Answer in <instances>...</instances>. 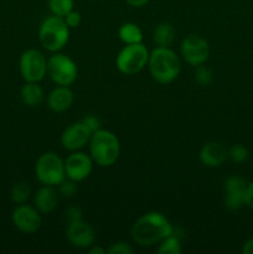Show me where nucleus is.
<instances>
[{
  "instance_id": "obj_31",
  "label": "nucleus",
  "mask_w": 253,
  "mask_h": 254,
  "mask_svg": "<svg viewBox=\"0 0 253 254\" xmlns=\"http://www.w3.org/2000/svg\"><path fill=\"white\" fill-rule=\"evenodd\" d=\"M246 206L253 211V181L248 183L247 191H246Z\"/></svg>"
},
{
  "instance_id": "obj_32",
  "label": "nucleus",
  "mask_w": 253,
  "mask_h": 254,
  "mask_svg": "<svg viewBox=\"0 0 253 254\" xmlns=\"http://www.w3.org/2000/svg\"><path fill=\"white\" fill-rule=\"evenodd\" d=\"M242 253L243 254H253V237L250 238L245 242L242 247Z\"/></svg>"
},
{
  "instance_id": "obj_2",
  "label": "nucleus",
  "mask_w": 253,
  "mask_h": 254,
  "mask_svg": "<svg viewBox=\"0 0 253 254\" xmlns=\"http://www.w3.org/2000/svg\"><path fill=\"white\" fill-rule=\"evenodd\" d=\"M148 67L154 81L160 84H169L180 74L181 60L170 47L156 46L149 55Z\"/></svg>"
},
{
  "instance_id": "obj_19",
  "label": "nucleus",
  "mask_w": 253,
  "mask_h": 254,
  "mask_svg": "<svg viewBox=\"0 0 253 254\" xmlns=\"http://www.w3.org/2000/svg\"><path fill=\"white\" fill-rule=\"evenodd\" d=\"M174 39H175V30L170 22L163 21L156 25L153 32V40L156 46L170 47Z\"/></svg>"
},
{
  "instance_id": "obj_30",
  "label": "nucleus",
  "mask_w": 253,
  "mask_h": 254,
  "mask_svg": "<svg viewBox=\"0 0 253 254\" xmlns=\"http://www.w3.org/2000/svg\"><path fill=\"white\" fill-rule=\"evenodd\" d=\"M64 217H66L67 222H71V221L83 218V212L78 206H69L64 211Z\"/></svg>"
},
{
  "instance_id": "obj_25",
  "label": "nucleus",
  "mask_w": 253,
  "mask_h": 254,
  "mask_svg": "<svg viewBox=\"0 0 253 254\" xmlns=\"http://www.w3.org/2000/svg\"><path fill=\"white\" fill-rule=\"evenodd\" d=\"M248 149L242 144H235L228 149V159L232 163L242 164L248 159Z\"/></svg>"
},
{
  "instance_id": "obj_15",
  "label": "nucleus",
  "mask_w": 253,
  "mask_h": 254,
  "mask_svg": "<svg viewBox=\"0 0 253 254\" xmlns=\"http://www.w3.org/2000/svg\"><path fill=\"white\" fill-rule=\"evenodd\" d=\"M198 159L206 168H218L228 159V149L220 141H208L200 149Z\"/></svg>"
},
{
  "instance_id": "obj_8",
  "label": "nucleus",
  "mask_w": 253,
  "mask_h": 254,
  "mask_svg": "<svg viewBox=\"0 0 253 254\" xmlns=\"http://www.w3.org/2000/svg\"><path fill=\"white\" fill-rule=\"evenodd\" d=\"M19 71L25 82H37L47 74V59L40 50L29 49L19 60Z\"/></svg>"
},
{
  "instance_id": "obj_16",
  "label": "nucleus",
  "mask_w": 253,
  "mask_h": 254,
  "mask_svg": "<svg viewBox=\"0 0 253 254\" xmlns=\"http://www.w3.org/2000/svg\"><path fill=\"white\" fill-rule=\"evenodd\" d=\"M60 195L55 186L42 185L34 195V206L40 213H51L59 205Z\"/></svg>"
},
{
  "instance_id": "obj_20",
  "label": "nucleus",
  "mask_w": 253,
  "mask_h": 254,
  "mask_svg": "<svg viewBox=\"0 0 253 254\" xmlns=\"http://www.w3.org/2000/svg\"><path fill=\"white\" fill-rule=\"evenodd\" d=\"M118 36L124 45L143 42V31L135 22H124L119 26Z\"/></svg>"
},
{
  "instance_id": "obj_13",
  "label": "nucleus",
  "mask_w": 253,
  "mask_h": 254,
  "mask_svg": "<svg viewBox=\"0 0 253 254\" xmlns=\"http://www.w3.org/2000/svg\"><path fill=\"white\" fill-rule=\"evenodd\" d=\"M91 136L92 131L87 128L83 122L78 121L76 123H72L62 131L60 141L66 150L77 151L81 150L89 143Z\"/></svg>"
},
{
  "instance_id": "obj_29",
  "label": "nucleus",
  "mask_w": 253,
  "mask_h": 254,
  "mask_svg": "<svg viewBox=\"0 0 253 254\" xmlns=\"http://www.w3.org/2000/svg\"><path fill=\"white\" fill-rule=\"evenodd\" d=\"M81 121L86 124L87 128H88L92 133L98 130V129H101V121H99L96 116H93V114H86Z\"/></svg>"
},
{
  "instance_id": "obj_11",
  "label": "nucleus",
  "mask_w": 253,
  "mask_h": 254,
  "mask_svg": "<svg viewBox=\"0 0 253 254\" xmlns=\"http://www.w3.org/2000/svg\"><path fill=\"white\" fill-rule=\"evenodd\" d=\"M66 238L73 247L88 250L96 242V232L88 222H86L83 218H79L67 222Z\"/></svg>"
},
{
  "instance_id": "obj_27",
  "label": "nucleus",
  "mask_w": 253,
  "mask_h": 254,
  "mask_svg": "<svg viewBox=\"0 0 253 254\" xmlns=\"http://www.w3.org/2000/svg\"><path fill=\"white\" fill-rule=\"evenodd\" d=\"M133 247L128 242H116L107 250L108 254H131Z\"/></svg>"
},
{
  "instance_id": "obj_14",
  "label": "nucleus",
  "mask_w": 253,
  "mask_h": 254,
  "mask_svg": "<svg viewBox=\"0 0 253 254\" xmlns=\"http://www.w3.org/2000/svg\"><path fill=\"white\" fill-rule=\"evenodd\" d=\"M248 183L237 175L230 176L225 181V207L238 211L246 206V191Z\"/></svg>"
},
{
  "instance_id": "obj_28",
  "label": "nucleus",
  "mask_w": 253,
  "mask_h": 254,
  "mask_svg": "<svg viewBox=\"0 0 253 254\" xmlns=\"http://www.w3.org/2000/svg\"><path fill=\"white\" fill-rule=\"evenodd\" d=\"M64 22L67 24V26L69 29H74V27H78L81 25L82 21V16L78 11H74V10H71L66 16L63 17Z\"/></svg>"
},
{
  "instance_id": "obj_7",
  "label": "nucleus",
  "mask_w": 253,
  "mask_h": 254,
  "mask_svg": "<svg viewBox=\"0 0 253 254\" xmlns=\"http://www.w3.org/2000/svg\"><path fill=\"white\" fill-rule=\"evenodd\" d=\"M47 74L56 86L69 87L77 79L78 68L68 55L54 52L47 59Z\"/></svg>"
},
{
  "instance_id": "obj_9",
  "label": "nucleus",
  "mask_w": 253,
  "mask_h": 254,
  "mask_svg": "<svg viewBox=\"0 0 253 254\" xmlns=\"http://www.w3.org/2000/svg\"><path fill=\"white\" fill-rule=\"evenodd\" d=\"M180 52L181 57L186 64L193 67L200 66V64H206L210 57V44L205 37L191 34L188 35L181 42Z\"/></svg>"
},
{
  "instance_id": "obj_6",
  "label": "nucleus",
  "mask_w": 253,
  "mask_h": 254,
  "mask_svg": "<svg viewBox=\"0 0 253 254\" xmlns=\"http://www.w3.org/2000/svg\"><path fill=\"white\" fill-rule=\"evenodd\" d=\"M35 175L42 185L57 186L66 179L64 160L54 151L41 154L35 164Z\"/></svg>"
},
{
  "instance_id": "obj_12",
  "label": "nucleus",
  "mask_w": 253,
  "mask_h": 254,
  "mask_svg": "<svg viewBox=\"0 0 253 254\" xmlns=\"http://www.w3.org/2000/svg\"><path fill=\"white\" fill-rule=\"evenodd\" d=\"M93 160L89 154L82 151H72L64 160V173L66 178L76 183L86 180L93 169Z\"/></svg>"
},
{
  "instance_id": "obj_5",
  "label": "nucleus",
  "mask_w": 253,
  "mask_h": 254,
  "mask_svg": "<svg viewBox=\"0 0 253 254\" xmlns=\"http://www.w3.org/2000/svg\"><path fill=\"white\" fill-rule=\"evenodd\" d=\"M149 55H150V51L146 49L143 42L126 45L117 55V69L126 76L139 73L148 66Z\"/></svg>"
},
{
  "instance_id": "obj_10",
  "label": "nucleus",
  "mask_w": 253,
  "mask_h": 254,
  "mask_svg": "<svg viewBox=\"0 0 253 254\" xmlns=\"http://www.w3.org/2000/svg\"><path fill=\"white\" fill-rule=\"evenodd\" d=\"M12 223L15 227L22 233L31 235L37 232L42 225L41 213L39 212L35 206L26 205V203H20L15 207L11 215Z\"/></svg>"
},
{
  "instance_id": "obj_18",
  "label": "nucleus",
  "mask_w": 253,
  "mask_h": 254,
  "mask_svg": "<svg viewBox=\"0 0 253 254\" xmlns=\"http://www.w3.org/2000/svg\"><path fill=\"white\" fill-rule=\"evenodd\" d=\"M20 94H21V99L25 106L30 108L39 107L45 98L44 91L37 82H26L22 86Z\"/></svg>"
},
{
  "instance_id": "obj_24",
  "label": "nucleus",
  "mask_w": 253,
  "mask_h": 254,
  "mask_svg": "<svg viewBox=\"0 0 253 254\" xmlns=\"http://www.w3.org/2000/svg\"><path fill=\"white\" fill-rule=\"evenodd\" d=\"M195 74H193V78H195V82L201 87H207L210 86L213 82V78H215V74H213V71L210 68V67L205 66V64H200V66L195 67Z\"/></svg>"
},
{
  "instance_id": "obj_22",
  "label": "nucleus",
  "mask_w": 253,
  "mask_h": 254,
  "mask_svg": "<svg viewBox=\"0 0 253 254\" xmlns=\"http://www.w3.org/2000/svg\"><path fill=\"white\" fill-rule=\"evenodd\" d=\"M30 195H31V186L26 181H19V183L14 184L11 191H10V198L12 202L17 203V205L26 202Z\"/></svg>"
},
{
  "instance_id": "obj_1",
  "label": "nucleus",
  "mask_w": 253,
  "mask_h": 254,
  "mask_svg": "<svg viewBox=\"0 0 253 254\" xmlns=\"http://www.w3.org/2000/svg\"><path fill=\"white\" fill-rule=\"evenodd\" d=\"M174 232V226L164 213L150 211L141 215L131 226V238L140 247L159 245Z\"/></svg>"
},
{
  "instance_id": "obj_3",
  "label": "nucleus",
  "mask_w": 253,
  "mask_h": 254,
  "mask_svg": "<svg viewBox=\"0 0 253 254\" xmlns=\"http://www.w3.org/2000/svg\"><path fill=\"white\" fill-rule=\"evenodd\" d=\"M89 156L94 164L101 168L114 165L121 155V143L113 131L108 129H98L92 133L88 143Z\"/></svg>"
},
{
  "instance_id": "obj_21",
  "label": "nucleus",
  "mask_w": 253,
  "mask_h": 254,
  "mask_svg": "<svg viewBox=\"0 0 253 254\" xmlns=\"http://www.w3.org/2000/svg\"><path fill=\"white\" fill-rule=\"evenodd\" d=\"M156 252L159 254H180L183 252L180 238L176 235H174L173 232L170 236L164 238V240L159 243Z\"/></svg>"
},
{
  "instance_id": "obj_4",
  "label": "nucleus",
  "mask_w": 253,
  "mask_h": 254,
  "mask_svg": "<svg viewBox=\"0 0 253 254\" xmlns=\"http://www.w3.org/2000/svg\"><path fill=\"white\" fill-rule=\"evenodd\" d=\"M69 30L63 17L56 15L47 16L41 22L37 32L40 45L51 54L62 51L68 44Z\"/></svg>"
},
{
  "instance_id": "obj_26",
  "label": "nucleus",
  "mask_w": 253,
  "mask_h": 254,
  "mask_svg": "<svg viewBox=\"0 0 253 254\" xmlns=\"http://www.w3.org/2000/svg\"><path fill=\"white\" fill-rule=\"evenodd\" d=\"M77 184L78 183H76V181L73 180H69V179L66 178L59 186H57V192H59V195L63 198L73 197L77 193V191H78Z\"/></svg>"
},
{
  "instance_id": "obj_23",
  "label": "nucleus",
  "mask_w": 253,
  "mask_h": 254,
  "mask_svg": "<svg viewBox=\"0 0 253 254\" xmlns=\"http://www.w3.org/2000/svg\"><path fill=\"white\" fill-rule=\"evenodd\" d=\"M47 5L51 15L64 17L71 10H73L74 0H47Z\"/></svg>"
},
{
  "instance_id": "obj_33",
  "label": "nucleus",
  "mask_w": 253,
  "mask_h": 254,
  "mask_svg": "<svg viewBox=\"0 0 253 254\" xmlns=\"http://www.w3.org/2000/svg\"><path fill=\"white\" fill-rule=\"evenodd\" d=\"M126 4L130 5V6H133V7H141V6H144V5L148 4L150 0H126Z\"/></svg>"
},
{
  "instance_id": "obj_34",
  "label": "nucleus",
  "mask_w": 253,
  "mask_h": 254,
  "mask_svg": "<svg viewBox=\"0 0 253 254\" xmlns=\"http://www.w3.org/2000/svg\"><path fill=\"white\" fill-rule=\"evenodd\" d=\"M88 253L89 254H104V253H107V250H104V248L101 247V246L93 245L88 248Z\"/></svg>"
},
{
  "instance_id": "obj_17",
  "label": "nucleus",
  "mask_w": 253,
  "mask_h": 254,
  "mask_svg": "<svg viewBox=\"0 0 253 254\" xmlns=\"http://www.w3.org/2000/svg\"><path fill=\"white\" fill-rule=\"evenodd\" d=\"M73 98V92L69 87L57 86L47 96V106L55 113H62L71 108Z\"/></svg>"
}]
</instances>
